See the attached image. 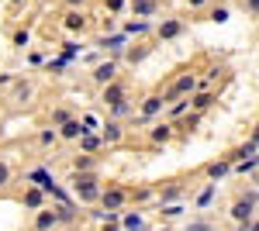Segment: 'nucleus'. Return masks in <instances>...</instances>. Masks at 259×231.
Returning a JSON list of instances; mask_svg holds the SVG:
<instances>
[{
    "mask_svg": "<svg viewBox=\"0 0 259 231\" xmlns=\"http://www.w3.org/2000/svg\"><path fill=\"white\" fill-rule=\"evenodd\" d=\"M94 76H97L100 83H111V79H114V62H107V66H100V69L94 73Z\"/></svg>",
    "mask_w": 259,
    "mask_h": 231,
    "instance_id": "f257e3e1",
    "label": "nucleus"
},
{
    "mask_svg": "<svg viewBox=\"0 0 259 231\" xmlns=\"http://www.w3.org/2000/svg\"><path fill=\"white\" fill-rule=\"evenodd\" d=\"M80 193L87 197V200H90V197H97V187H94V179H90V176H83V179H80Z\"/></svg>",
    "mask_w": 259,
    "mask_h": 231,
    "instance_id": "f03ea898",
    "label": "nucleus"
},
{
    "mask_svg": "<svg viewBox=\"0 0 259 231\" xmlns=\"http://www.w3.org/2000/svg\"><path fill=\"white\" fill-rule=\"evenodd\" d=\"M80 131H83V128H80V124H76V121H69V124L62 128V135H69V138H73V135H80Z\"/></svg>",
    "mask_w": 259,
    "mask_h": 231,
    "instance_id": "0eeeda50",
    "label": "nucleus"
},
{
    "mask_svg": "<svg viewBox=\"0 0 259 231\" xmlns=\"http://www.w3.org/2000/svg\"><path fill=\"white\" fill-rule=\"evenodd\" d=\"M104 100H107V104H121V86H111V90L104 94Z\"/></svg>",
    "mask_w": 259,
    "mask_h": 231,
    "instance_id": "7ed1b4c3",
    "label": "nucleus"
},
{
    "mask_svg": "<svg viewBox=\"0 0 259 231\" xmlns=\"http://www.w3.org/2000/svg\"><path fill=\"white\" fill-rule=\"evenodd\" d=\"M0 183H7V166L0 162Z\"/></svg>",
    "mask_w": 259,
    "mask_h": 231,
    "instance_id": "9b49d317",
    "label": "nucleus"
},
{
    "mask_svg": "<svg viewBox=\"0 0 259 231\" xmlns=\"http://www.w3.org/2000/svg\"><path fill=\"white\" fill-rule=\"evenodd\" d=\"M211 100H214V97H211V94H200L197 100H194V104H197V107H207V104H211Z\"/></svg>",
    "mask_w": 259,
    "mask_h": 231,
    "instance_id": "1a4fd4ad",
    "label": "nucleus"
},
{
    "mask_svg": "<svg viewBox=\"0 0 259 231\" xmlns=\"http://www.w3.org/2000/svg\"><path fill=\"white\" fill-rule=\"evenodd\" d=\"M159 97H149V104H145V114H156V111H159Z\"/></svg>",
    "mask_w": 259,
    "mask_h": 231,
    "instance_id": "423d86ee",
    "label": "nucleus"
},
{
    "mask_svg": "<svg viewBox=\"0 0 259 231\" xmlns=\"http://www.w3.org/2000/svg\"><path fill=\"white\" fill-rule=\"evenodd\" d=\"M190 86H194V79H190V76H183V79L177 83V86H173V94H183V90H190Z\"/></svg>",
    "mask_w": 259,
    "mask_h": 231,
    "instance_id": "39448f33",
    "label": "nucleus"
},
{
    "mask_svg": "<svg viewBox=\"0 0 259 231\" xmlns=\"http://www.w3.org/2000/svg\"><path fill=\"white\" fill-rule=\"evenodd\" d=\"M52 221H56V214H41V217H38V228H49Z\"/></svg>",
    "mask_w": 259,
    "mask_h": 231,
    "instance_id": "6e6552de",
    "label": "nucleus"
},
{
    "mask_svg": "<svg viewBox=\"0 0 259 231\" xmlns=\"http://www.w3.org/2000/svg\"><path fill=\"white\" fill-rule=\"evenodd\" d=\"M66 24H69V28H83V18H80V14H69V21H66Z\"/></svg>",
    "mask_w": 259,
    "mask_h": 231,
    "instance_id": "9d476101",
    "label": "nucleus"
},
{
    "mask_svg": "<svg viewBox=\"0 0 259 231\" xmlns=\"http://www.w3.org/2000/svg\"><path fill=\"white\" fill-rule=\"evenodd\" d=\"M190 4H204V0H190Z\"/></svg>",
    "mask_w": 259,
    "mask_h": 231,
    "instance_id": "f8f14e48",
    "label": "nucleus"
},
{
    "mask_svg": "<svg viewBox=\"0 0 259 231\" xmlns=\"http://www.w3.org/2000/svg\"><path fill=\"white\" fill-rule=\"evenodd\" d=\"M249 214H252V200H245V204H239V207H235V217H249Z\"/></svg>",
    "mask_w": 259,
    "mask_h": 231,
    "instance_id": "20e7f679",
    "label": "nucleus"
}]
</instances>
